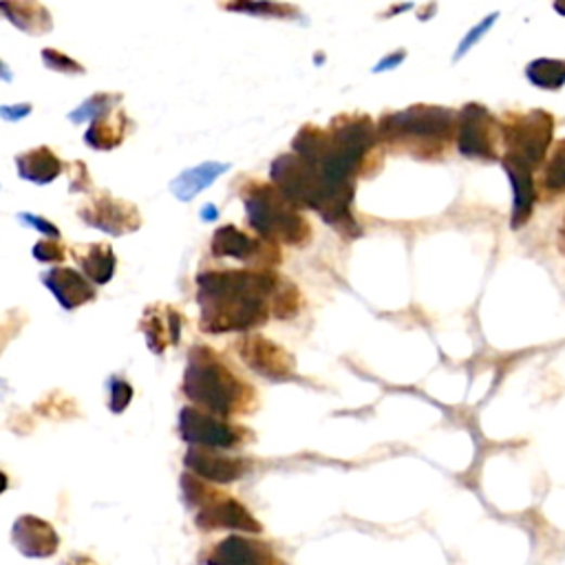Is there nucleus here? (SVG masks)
<instances>
[{"mask_svg":"<svg viewBox=\"0 0 565 565\" xmlns=\"http://www.w3.org/2000/svg\"><path fill=\"white\" fill-rule=\"evenodd\" d=\"M202 219H208V221H213V219H217V208L213 206V204H208V206H204L202 208Z\"/></svg>","mask_w":565,"mask_h":565,"instance_id":"nucleus-35","label":"nucleus"},{"mask_svg":"<svg viewBox=\"0 0 565 565\" xmlns=\"http://www.w3.org/2000/svg\"><path fill=\"white\" fill-rule=\"evenodd\" d=\"M179 435L183 442L191 447H204V449H217L228 451L243 445H249L255 439V433L234 424L226 418L213 415L208 411H202L197 407H183L179 413Z\"/></svg>","mask_w":565,"mask_h":565,"instance_id":"nucleus-7","label":"nucleus"},{"mask_svg":"<svg viewBox=\"0 0 565 565\" xmlns=\"http://www.w3.org/2000/svg\"><path fill=\"white\" fill-rule=\"evenodd\" d=\"M183 396L197 409L219 418L247 415L257 409V391L213 347L197 345L183 369Z\"/></svg>","mask_w":565,"mask_h":565,"instance_id":"nucleus-2","label":"nucleus"},{"mask_svg":"<svg viewBox=\"0 0 565 565\" xmlns=\"http://www.w3.org/2000/svg\"><path fill=\"white\" fill-rule=\"evenodd\" d=\"M42 283L53 292L57 303L65 309H76L80 305H87L95 300V287L93 283L80 274L78 270L57 266L42 274Z\"/></svg>","mask_w":565,"mask_h":565,"instance_id":"nucleus-17","label":"nucleus"},{"mask_svg":"<svg viewBox=\"0 0 565 565\" xmlns=\"http://www.w3.org/2000/svg\"><path fill=\"white\" fill-rule=\"evenodd\" d=\"M72 257L80 266L82 274L93 283V285H106L117 268V257L113 253V247L108 243H85V245H74Z\"/></svg>","mask_w":565,"mask_h":565,"instance_id":"nucleus-18","label":"nucleus"},{"mask_svg":"<svg viewBox=\"0 0 565 565\" xmlns=\"http://www.w3.org/2000/svg\"><path fill=\"white\" fill-rule=\"evenodd\" d=\"M528 80L539 89L556 91L565 85V62L563 60H535L528 67Z\"/></svg>","mask_w":565,"mask_h":565,"instance_id":"nucleus-25","label":"nucleus"},{"mask_svg":"<svg viewBox=\"0 0 565 565\" xmlns=\"http://www.w3.org/2000/svg\"><path fill=\"white\" fill-rule=\"evenodd\" d=\"M16 166H18V175L23 179L40 183V185L55 181L60 177L62 168H65L57 159V155L47 146H38L27 153H21L16 157Z\"/></svg>","mask_w":565,"mask_h":565,"instance_id":"nucleus-21","label":"nucleus"},{"mask_svg":"<svg viewBox=\"0 0 565 565\" xmlns=\"http://www.w3.org/2000/svg\"><path fill=\"white\" fill-rule=\"evenodd\" d=\"M230 170V164H219V162H204L191 170L181 172L172 183L170 191L179 202H191L195 200L202 191H206L208 185L217 181L223 172Z\"/></svg>","mask_w":565,"mask_h":565,"instance_id":"nucleus-20","label":"nucleus"},{"mask_svg":"<svg viewBox=\"0 0 565 565\" xmlns=\"http://www.w3.org/2000/svg\"><path fill=\"white\" fill-rule=\"evenodd\" d=\"M183 317L172 305H151L146 307L140 332L146 336V345L153 354L162 356L168 347L179 345Z\"/></svg>","mask_w":565,"mask_h":565,"instance_id":"nucleus-15","label":"nucleus"},{"mask_svg":"<svg viewBox=\"0 0 565 565\" xmlns=\"http://www.w3.org/2000/svg\"><path fill=\"white\" fill-rule=\"evenodd\" d=\"M31 113V104H14V106H0V117L8 121H18Z\"/></svg>","mask_w":565,"mask_h":565,"instance_id":"nucleus-33","label":"nucleus"},{"mask_svg":"<svg viewBox=\"0 0 565 565\" xmlns=\"http://www.w3.org/2000/svg\"><path fill=\"white\" fill-rule=\"evenodd\" d=\"M42 62L44 67L57 74H85V67L67 53H62L57 49H42Z\"/></svg>","mask_w":565,"mask_h":565,"instance_id":"nucleus-27","label":"nucleus"},{"mask_svg":"<svg viewBox=\"0 0 565 565\" xmlns=\"http://www.w3.org/2000/svg\"><path fill=\"white\" fill-rule=\"evenodd\" d=\"M272 183L283 191L296 206L317 210L336 230L351 236L360 234V228L351 215V202L356 188L332 183L319 166L287 153L270 166Z\"/></svg>","mask_w":565,"mask_h":565,"instance_id":"nucleus-3","label":"nucleus"},{"mask_svg":"<svg viewBox=\"0 0 565 565\" xmlns=\"http://www.w3.org/2000/svg\"><path fill=\"white\" fill-rule=\"evenodd\" d=\"M12 69L5 65V62L3 60H0V80H3V82H12Z\"/></svg>","mask_w":565,"mask_h":565,"instance_id":"nucleus-34","label":"nucleus"},{"mask_svg":"<svg viewBox=\"0 0 565 565\" xmlns=\"http://www.w3.org/2000/svg\"><path fill=\"white\" fill-rule=\"evenodd\" d=\"M69 170H72V183H69V191L72 193H89L93 191V181L89 177V170L82 162H74L69 164Z\"/></svg>","mask_w":565,"mask_h":565,"instance_id":"nucleus-31","label":"nucleus"},{"mask_svg":"<svg viewBox=\"0 0 565 565\" xmlns=\"http://www.w3.org/2000/svg\"><path fill=\"white\" fill-rule=\"evenodd\" d=\"M458 151L464 157L495 162L501 159L499 149L504 146L501 138V119H497L484 104H466L458 113Z\"/></svg>","mask_w":565,"mask_h":565,"instance_id":"nucleus-8","label":"nucleus"},{"mask_svg":"<svg viewBox=\"0 0 565 565\" xmlns=\"http://www.w3.org/2000/svg\"><path fill=\"white\" fill-rule=\"evenodd\" d=\"M226 10L249 12V14H270V16H279V18L296 14L294 8L279 5V3H234V5H226Z\"/></svg>","mask_w":565,"mask_h":565,"instance_id":"nucleus-29","label":"nucleus"},{"mask_svg":"<svg viewBox=\"0 0 565 565\" xmlns=\"http://www.w3.org/2000/svg\"><path fill=\"white\" fill-rule=\"evenodd\" d=\"M183 464L200 479L215 481V484L236 481L253 468V464H249L245 458H230L217 449H204V447L188 449Z\"/></svg>","mask_w":565,"mask_h":565,"instance_id":"nucleus-14","label":"nucleus"},{"mask_svg":"<svg viewBox=\"0 0 565 565\" xmlns=\"http://www.w3.org/2000/svg\"><path fill=\"white\" fill-rule=\"evenodd\" d=\"M8 486H10V477L3 471H0V495L8 490Z\"/></svg>","mask_w":565,"mask_h":565,"instance_id":"nucleus-36","label":"nucleus"},{"mask_svg":"<svg viewBox=\"0 0 565 565\" xmlns=\"http://www.w3.org/2000/svg\"><path fill=\"white\" fill-rule=\"evenodd\" d=\"M285 277L274 270H206L197 277L202 307L200 328L206 334L249 332L264 328L274 309Z\"/></svg>","mask_w":565,"mask_h":565,"instance_id":"nucleus-1","label":"nucleus"},{"mask_svg":"<svg viewBox=\"0 0 565 565\" xmlns=\"http://www.w3.org/2000/svg\"><path fill=\"white\" fill-rule=\"evenodd\" d=\"M18 219L23 221V223H29V226H34L38 232H42V234H47V236H51V239H55V236H60V230L51 223V221H47V219H42V217H36V215H25V213H21L18 215Z\"/></svg>","mask_w":565,"mask_h":565,"instance_id":"nucleus-32","label":"nucleus"},{"mask_svg":"<svg viewBox=\"0 0 565 565\" xmlns=\"http://www.w3.org/2000/svg\"><path fill=\"white\" fill-rule=\"evenodd\" d=\"M213 255L217 259H234L247 270H272L281 264V249L236 226H221L213 236Z\"/></svg>","mask_w":565,"mask_h":565,"instance_id":"nucleus-9","label":"nucleus"},{"mask_svg":"<svg viewBox=\"0 0 565 565\" xmlns=\"http://www.w3.org/2000/svg\"><path fill=\"white\" fill-rule=\"evenodd\" d=\"M12 541L25 556L31 558H47L55 554L60 545V537L53 526L34 515H23L16 519L12 528Z\"/></svg>","mask_w":565,"mask_h":565,"instance_id":"nucleus-16","label":"nucleus"},{"mask_svg":"<svg viewBox=\"0 0 565 565\" xmlns=\"http://www.w3.org/2000/svg\"><path fill=\"white\" fill-rule=\"evenodd\" d=\"M78 217L91 226L98 228L106 234L113 236H121V234H129L140 230L142 226V217L138 206H133L127 200H119V197H111V195H98L91 202H87Z\"/></svg>","mask_w":565,"mask_h":565,"instance_id":"nucleus-11","label":"nucleus"},{"mask_svg":"<svg viewBox=\"0 0 565 565\" xmlns=\"http://www.w3.org/2000/svg\"><path fill=\"white\" fill-rule=\"evenodd\" d=\"M129 127H131V119L121 108H117L91 121L89 131L85 133V142L95 151H113L124 142V138H127Z\"/></svg>","mask_w":565,"mask_h":565,"instance_id":"nucleus-19","label":"nucleus"},{"mask_svg":"<svg viewBox=\"0 0 565 565\" xmlns=\"http://www.w3.org/2000/svg\"><path fill=\"white\" fill-rule=\"evenodd\" d=\"M241 200L249 226L261 239L294 247H303L311 239V223L274 183L247 181L241 185Z\"/></svg>","mask_w":565,"mask_h":565,"instance_id":"nucleus-5","label":"nucleus"},{"mask_svg":"<svg viewBox=\"0 0 565 565\" xmlns=\"http://www.w3.org/2000/svg\"><path fill=\"white\" fill-rule=\"evenodd\" d=\"M197 526L204 530H219V528H234L243 532H261V524L249 515V511L241 501L232 499L228 492L210 488L206 499L200 506Z\"/></svg>","mask_w":565,"mask_h":565,"instance_id":"nucleus-12","label":"nucleus"},{"mask_svg":"<svg viewBox=\"0 0 565 565\" xmlns=\"http://www.w3.org/2000/svg\"><path fill=\"white\" fill-rule=\"evenodd\" d=\"M0 14L29 36H42L53 27L49 10L40 3H0Z\"/></svg>","mask_w":565,"mask_h":565,"instance_id":"nucleus-22","label":"nucleus"},{"mask_svg":"<svg viewBox=\"0 0 565 565\" xmlns=\"http://www.w3.org/2000/svg\"><path fill=\"white\" fill-rule=\"evenodd\" d=\"M34 257H36V261H40V264H47V266H55V268H57L60 264H65L67 249H65V245L53 241V239H42V241H38V243L34 245Z\"/></svg>","mask_w":565,"mask_h":565,"instance_id":"nucleus-28","label":"nucleus"},{"mask_svg":"<svg viewBox=\"0 0 565 565\" xmlns=\"http://www.w3.org/2000/svg\"><path fill=\"white\" fill-rule=\"evenodd\" d=\"M506 172L511 177L513 191H515L511 226H513V230H519L532 217V208H535V202L539 197V191H537L532 172H526V170H519V168H506Z\"/></svg>","mask_w":565,"mask_h":565,"instance_id":"nucleus-23","label":"nucleus"},{"mask_svg":"<svg viewBox=\"0 0 565 565\" xmlns=\"http://www.w3.org/2000/svg\"><path fill=\"white\" fill-rule=\"evenodd\" d=\"M378 138L394 153L437 162L447 157L458 138V111L435 104H413L405 111L385 113Z\"/></svg>","mask_w":565,"mask_h":565,"instance_id":"nucleus-4","label":"nucleus"},{"mask_svg":"<svg viewBox=\"0 0 565 565\" xmlns=\"http://www.w3.org/2000/svg\"><path fill=\"white\" fill-rule=\"evenodd\" d=\"M133 400V387L124 378H111V411L113 413H124Z\"/></svg>","mask_w":565,"mask_h":565,"instance_id":"nucleus-30","label":"nucleus"},{"mask_svg":"<svg viewBox=\"0 0 565 565\" xmlns=\"http://www.w3.org/2000/svg\"><path fill=\"white\" fill-rule=\"evenodd\" d=\"M236 354L249 369L268 381H290L296 371L294 356L261 334H249L236 341Z\"/></svg>","mask_w":565,"mask_h":565,"instance_id":"nucleus-10","label":"nucleus"},{"mask_svg":"<svg viewBox=\"0 0 565 565\" xmlns=\"http://www.w3.org/2000/svg\"><path fill=\"white\" fill-rule=\"evenodd\" d=\"M561 236L565 239V219H563V228H561ZM563 253H565V249H563Z\"/></svg>","mask_w":565,"mask_h":565,"instance_id":"nucleus-37","label":"nucleus"},{"mask_svg":"<svg viewBox=\"0 0 565 565\" xmlns=\"http://www.w3.org/2000/svg\"><path fill=\"white\" fill-rule=\"evenodd\" d=\"M554 136V117L548 111L535 108L528 113H506L501 119V138H504V168H519L532 172L543 168L548 149Z\"/></svg>","mask_w":565,"mask_h":565,"instance_id":"nucleus-6","label":"nucleus"},{"mask_svg":"<svg viewBox=\"0 0 565 565\" xmlns=\"http://www.w3.org/2000/svg\"><path fill=\"white\" fill-rule=\"evenodd\" d=\"M206 565H287L270 543L249 537H228L206 556Z\"/></svg>","mask_w":565,"mask_h":565,"instance_id":"nucleus-13","label":"nucleus"},{"mask_svg":"<svg viewBox=\"0 0 565 565\" xmlns=\"http://www.w3.org/2000/svg\"><path fill=\"white\" fill-rule=\"evenodd\" d=\"M121 100V95H115V93H95L91 95L89 100H85L76 111L69 113V119L74 124H82L87 119H98L102 115H108L115 111V104Z\"/></svg>","mask_w":565,"mask_h":565,"instance_id":"nucleus-26","label":"nucleus"},{"mask_svg":"<svg viewBox=\"0 0 565 565\" xmlns=\"http://www.w3.org/2000/svg\"><path fill=\"white\" fill-rule=\"evenodd\" d=\"M537 191L545 202H556L565 195V140H558L545 157Z\"/></svg>","mask_w":565,"mask_h":565,"instance_id":"nucleus-24","label":"nucleus"}]
</instances>
